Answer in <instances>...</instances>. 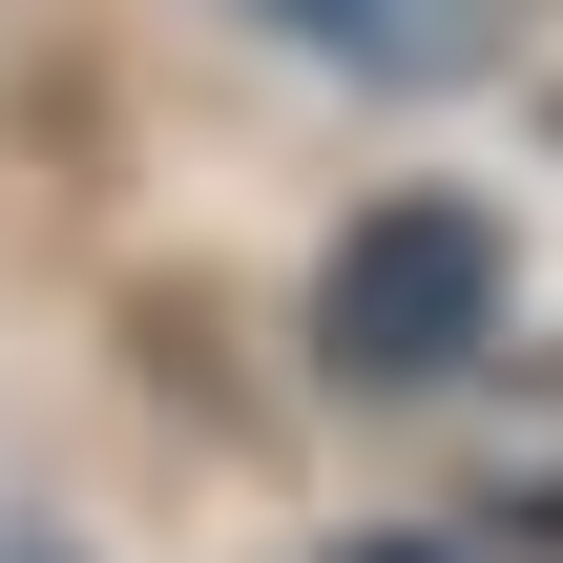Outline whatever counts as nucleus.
I'll return each instance as SVG.
<instances>
[{
  "instance_id": "nucleus-2",
  "label": "nucleus",
  "mask_w": 563,
  "mask_h": 563,
  "mask_svg": "<svg viewBox=\"0 0 563 563\" xmlns=\"http://www.w3.org/2000/svg\"><path fill=\"white\" fill-rule=\"evenodd\" d=\"M292 63H355V84H481L522 0H251Z\"/></svg>"
},
{
  "instance_id": "nucleus-3",
  "label": "nucleus",
  "mask_w": 563,
  "mask_h": 563,
  "mask_svg": "<svg viewBox=\"0 0 563 563\" xmlns=\"http://www.w3.org/2000/svg\"><path fill=\"white\" fill-rule=\"evenodd\" d=\"M0 563H84V543H0Z\"/></svg>"
},
{
  "instance_id": "nucleus-1",
  "label": "nucleus",
  "mask_w": 563,
  "mask_h": 563,
  "mask_svg": "<svg viewBox=\"0 0 563 563\" xmlns=\"http://www.w3.org/2000/svg\"><path fill=\"white\" fill-rule=\"evenodd\" d=\"M313 355H334L355 397H439L460 355H501V230H481L460 188L355 209V251L313 272Z\"/></svg>"
}]
</instances>
